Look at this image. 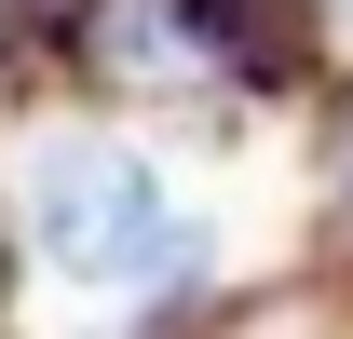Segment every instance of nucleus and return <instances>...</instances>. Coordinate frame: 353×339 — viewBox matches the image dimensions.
Listing matches in <instances>:
<instances>
[{"label": "nucleus", "instance_id": "f257e3e1", "mask_svg": "<svg viewBox=\"0 0 353 339\" xmlns=\"http://www.w3.org/2000/svg\"><path fill=\"white\" fill-rule=\"evenodd\" d=\"M28 217H41V258H54V271L109 285V271H136V258H150L163 190H150V163H136V150H109V136H54L41 176H28Z\"/></svg>", "mask_w": 353, "mask_h": 339}, {"label": "nucleus", "instance_id": "f03ea898", "mask_svg": "<svg viewBox=\"0 0 353 339\" xmlns=\"http://www.w3.org/2000/svg\"><path fill=\"white\" fill-rule=\"evenodd\" d=\"M68 41L109 82H176L204 68V0H68Z\"/></svg>", "mask_w": 353, "mask_h": 339}, {"label": "nucleus", "instance_id": "7ed1b4c3", "mask_svg": "<svg viewBox=\"0 0 353 339\" xmlns=\"http://www.w3.org/2000/svg\"><path fill=\"white\" fill-rule=\"evenodd\" d=\"M299 0H204V54L245 68V82H299Z\"/></svg>", "mask_w": 353, "mask_h": 339}, {"label": "nucleus", "instance_id": "20e7f679", "mask_svg": "<svg viewBox=\"0 0 353 339\" xmlns=\"http://www.w3.org/2000/svg\"><path fill=\"white\" fill-rule=\"evenodd\" d=\"M41 14H54V0H0V41H14V28H41Z\"/></svg>", "mask_w": 353, "mask_h": 339}, {"label": "nucleus", "instance_id": "39448f33", "mask_svg": "<svg viewBox=\"0 0 353 339\" xmlns=\"http://www.w3.org/2000/svg\"><path fill=\"white\" fill-rule=\"evenodd\" d=\"M340 204H353V123H340Z\"/></svg>", "mask_w": 353, "mask_h": 339}, {"label": "nucleus", "instance_id": "423d86ee", "mask_svg": "<svg viewBox=\"0 0 353 339\" xmlns=\"http://www.w3.org/2000/svg\"><path fill=\"white\" fill-rule=\"evenodd\" d=\"M326 28H340V41H353V0H326Z\"/></svg>", "mask_w": 353, "mask_h": 339}]
</instances>
